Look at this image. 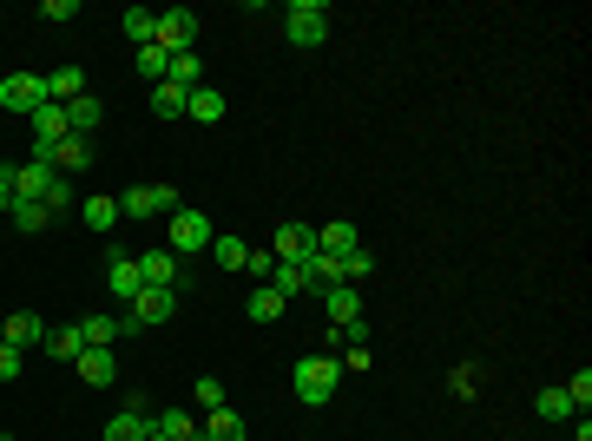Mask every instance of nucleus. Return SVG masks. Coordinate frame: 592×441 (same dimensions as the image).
<instances>
[{
	"label": "nucleus",
	"instance_id": "obj_21",
	"mask_svg": "<svg viewBox=\"0 0 592 441\" xmlns=\"http://www.w3.org/2000/svg\"><path fill=\"white\" fill-rule=\"evenodd\" d=\"M79 93H86V73H79V66H60V73H47V99H53V106H73Z\"/></svg>",
	"mask_w": 592,
	"mask_h": 441
},
{
	"label": "nucleus",
	"instance_id": "obj_13",
	"mask_svg": "<svg viewBox=\"0 0 592 441\" xmlns=\"http://www.w3.org/2000/svg\"><path fill=\"white\" fill-rule=\"evenodd\" d=\"M53 165L47 158H27V165H14V198H47V185H53Z\"/></svg>",
	"mask_w": 592,
	"mask_h": 441
},
{
	"label": "nucleus",
	"instance_id": "obj_19",
	"mask_svg": "<svg viewBox=\"0 0 592 441\" xmlns=\"http://www.w3.org/2000/svg\"><path fill=\"white\" fill-rule=\"evenodd\" d=\"M119 27H125V40H132V47H152V40H158V14H152V7H125Z\"/></svg>",
	"mask_w": 592,
	"mask_h": 441
},
{
	"label": "nucleus",
	"instance_id": "obj_28",
	"mask_svg": "<svg viewBox=\"0 0 592 441\" xmlns=\"http://www.w3.org/2000/svg\"><path fill=\"white\" fill-rule=\"evenodd\" d=\"M7 218H14V231H47L53 211L40 205V198H14V211H7Z\"/></svg>",
	"mask_w": 592,
	"mask_h": 441
},
{
	"label": "nucleus",
	"instance_id": "obj_30",
	"mask_svg": "<svg viewBox=\"0 0 592 441\" xmlns=\"http://www.w3.org/2000/svg\"><path fill=\"white\" fill-rule=\"evenodd\" d=\"M533 415H540V422H573V395H566V389H540Z\"/></svg>",
	"mask_w": 592,
	"mask_h": 441
},
{
	"label": "nucleus",
	"instance_id": "obj_29",
	"mask_svg": "<svg viewBox=\"0 0 592 441\" xmlns=\"http://www.w3.org/2000/svg\"><path fill=\"white\" fill-rule=\"evenodd\" d=\"M211 257H218V270H244L250 244H244V237H231V231H218V237H211Z\"/></svg>",
	"mask_w": 592,
	"mask_h": 441
},
{
	"label": "nucleus",
	"instance_id": "obj_7",
	"mask_svg": "<svg viewBox=\"0 0 592 441\" xmlns=\"http://www.w3.org/2000/svg\"><path fill=\"white\" fill-rule=\"evenodd\" d=\"M270 251H277V264H310L316 257V224H277V237H270Z\"/></svg>",
	"mask_w": 592,
	"mask_h": 441
},
{
	"label": "nucleus",
	"instance_id": "obj_42",
	"mask_svg": "<svg viewBox=\"0 0 592 441\" xmlns=\"http://www.w3.org/2000/svg\"><path fill=\"white\" fill-rule=\"evenodd\" d=\"M0 211H14V165H0Z\"/></svg>",
	"mask_w": 592,
	"mask_h": 441
},
{
	"label": "nucleus",
	"instance_id": "obj_22",
	"mask_svg": "<svg viewBox=\"0 0 592 441\" xmlns=\"http://www.w3.org/2000/svg\"><path fill=\"white\" fill-rule=\"evenodd\" d=\"M53 356V363H79V349H86V336H79V323H66V330H47V343H40Z\"/></svg>",
	"mask_w": 592,
	"mask_h": 441
},
{
	"label": "nucleus",
	"instance_id": "obj_4",
	"mask_svg": "<svg viewBox=\"0 0 592 441\" xmlns=\"http://www.w3.org/2000/svg\"><path fill=\"white\" fill-rule=\"evenodd\" d=\"M0 106L20 112V119H33V112L47 106V73H7L0 79Z\"/></svg>",
	"mask_w": 592,
	"mask_h": 441
},
{
	"label": "nucleus",
	"instance_id": "obj_1",
	"mask_svg": "<svg viewBox=\"0 0 592 441\" xmlns=\"http://www.w3.org/2000/svg\"><path fill=\"white\" fill-rule=\"evenodd\" d=\"M336 382H343V363H336V356H323V349H316V356H303V363L290 369V389H296V402H303V409H323L329 395H336Z\"/></svg>",
	"mask_w": 592,
	"mask_h": 441
},
{
	"label": "nucleus",
	"instance_id": "obj_36",
	"mask_svg": "<svg viewBox=\"0 0 592 441\" xmlns=\"http://www.w3.org/2000/svg\"><path fill=\"white\" fill-rule=\"evenodd\" d=\"M139 73L152 79V86H165V73H172V53L158 47V40H152V47H139Z\"/></svg>",
	"mask_w": 592,
	"mask_h": 441
},
{
	"label": "nucleus",
	"instance_id": "obj_34",
	"mask_svg": "<svg viewBox=\"0 0 592 441\" xmlns=\"http://www.w3.org/2000/svg\"><path fill=\"white\" fill-rule=\"evenodd\" d=\"M369 277H375V257H369V244H356V251H343V284H369Z\"/></svg>",
	"mask_w": 592,
	"mask_h": 441
},
{
	"label": "nucleus",
	"instance_id": "obj_18",
	"mask_svg": "<svg viewBox=\"0 0 592 441\" xmlns=\"http://www.w3.org/2000/svg\"><path fill=\"white\" fill-rule=\"evenodd\" d=\"M362 244V231L349 218H336V224H323V231H316V251H329V257H343V251H356Z\"/></svg>",
	"mask_w": 592,
	"mask_h": 441
},
{
	"label": "nucleus",
	"instance_id": "obj_32",
	"mask_svg": "<svg viewBox=\"0 0 592 441\" xmlns=\"http://www.w3.org/2000/svg\"><path fill=\"white\" fill-rule=\"evenodd\" d=\"M448 395H454V402H474V395H481V369H474V363H454L448 369Z\"/></svg>",
	"mask_w": 592,
	"mask_h": 441
},
{
	"label": "nucleus",
	"instance_id": "obj_37",
	"mask_svg": "<svg viewBox=\"0 0 592 441\" xmlns=\"http://www.w3.org/2000/svg\"><path fill=\"white\" fill-rule=\"evenodd\" d=\"M244 270H250V277H257V284H270V270H277V251H270V244H250Z\"/></svg>",
	"mask_w": 592,
	"mask_h": 441
},
{
	"label": "nucleus",
	"instance_id": "obj_3",
	"mask_svg": "<svg viewBox=\"0 0 592 441\" xmlns=\"http://www.w3.org/2000/svg\"><path fill=\"white\" fill-rule=\"evenodd\" d=\"M211 218L204 211H191V205H178L172 211V231H165V251H178V257H198V251H211Z\"/></svg>",
	"mask_w": 592,
	"mask_h": 441
},
{
	"label": "nucleus",
	"instance_id": "obj_15",
	"mask_svg": "<svg viewBox=\"0 0 592 441\" xmlns=\"http://www.w3.org/2000/svg\"><path fill=\"white\" fill-rule=\"evenodd\" d=\"M323 310H329V330H343V323H356V316H362V290L356 284L323 290Z\"/></svg>",
	"mask_w": 592,
	"mask_h": 441
},
{
	"label": "nucleus",
	"instance_id": "obj_5",
	"mask_svg": "<svg viewBox=\"0 0 592 441\" xmlns=\"http://www.w3.org/2000/svg\"><path fill=\"white\" fill-rule=\"evenodd\" d=\"M178 205H185V198H178L172 185H132V191L119 198V211H125V218H172Z\"/></svg>",
	"mask_w": 592,
	"mask_h": 441
},
{
	"label": "nucleus",
	"instance_id": "obj_27",
	"mask_svg": "<svg viewBox=\"0 0 592 441\" xmlns=\"http://www.w3.org/2000/svg\"><path fill=\"white\" fill-rule=\"evenodd\" d=\"M79 218L93 224V231H112L125 211H119V198H79Z\"/></svg>",
	"mask_w": 592,
	"mask_h": 441
},
{
	"label": "nucleus",
	"instance_id": "obj_41",
	"mask_svg": "<svg viewBox=\"0 0 592 441\" xmlns=\"http://www.w3.org/2000/svg\"><path fill=\"white\" fill-rule=\"evenodd\" d=\"M40 20H79V0H40Z\"/></svg>",
	"mask_w": 592,
	"mask_h": 441
},
{
	"label": "nucleus",
	"instance_id": "obj_40",
	"mask_svg": "<svg viewBox=\"0 0 592 441\" xmlns=\"http://www.w3.org/2000/svg\"><path fill=\"white\" fill-rule=\"evenodd\" d=\"M20 369H27V356H20V349H7V343H0V382H20Z\"/></svg>",
	"mask_w": 592,
	"mask_h": 441
},
{
	"label": "nucleus",
	"instance_id": "obj_11",
	"mask_svg": "<svg viewBox=\"0 0 592 441\" xmlns=\"http://www.w3.org/2000/svg\"><path fill=\"white\" fill-rule=\"evenodd\" d=\"M145 435H152V409L132 395V402H125V409L106 422V441H145Z\"/></svg>",
	"mask_w": 592,
	"mask_h": 441
},
{
	"label": "nucleus",
	"instance_id": "obj_10",
	"mask_svg": "<svg viewBox=\"0 0 592 441\" xmlns=\"http://www.w3.org/2000/svg\"><path fill=\"white\" fill-rule=\"evenodd\" d=\"M0 343H7V349H20V356H27V349H40V343H47V323H40V316H33V310H14V316H7V323H0Z\"/></svg>",
	"mask_w": 592,
	"mask_h": 441
},
{
	"label": "nucleus",
	"instance_id": "obj_9",
	"mask_svg": "<svg viewBox=\"0 0 592 441\" xmlns=\"http://www.w3.org/2000/svg\"><path fill=\"white\" fill-rule=\"evenodd\" d=\"M106 290H112L119 303H132V297L145 290V277H139V257H132V251H112V257H106Z\"/></svg>",
	"mask_w": 592,
	"mask_h": 441
},
{
	"label": "nucleus",
	"instance_id": "obj_12",
	"mask_svg": "<svg viewBox=\"0 0 592 441\" xmlns=\"http://www.w3.org/2000/svg\"><path fill=\"white\" fill-rule=\"evenodd\" d=\"M244 435H250V428H244V415H237L231 402H224V409H211V415L198 422V441H244Z\"/></svg>",
	"mask_w": 592,
	"mask_h": 441
},
{
	"label": "nucleus",
	"instance_id": "obj_24",
	"mask_svg": "<svg viewBox=\"0 0 592 441\" xmlns=\"http://www.w3.org/2000/svg\"><path fill=\"white\" fill-rule=\"evenodd\" d=\"M99 119H106V106H99V99H93V93H79V99H73V106H66V132H79V139H86V132H93V126H99Z\"/></svg>",
	"mask_w": 592,
	"mask_h": 441
},
{
	"label": "nucleus",
	"instance_id": "obj_38",
	"mask_svg": "<svg viewBox=\"0 0 592 441\" xmlns=\"http://www.w3.org/2000/svg\"><path fill=\"white\" fill-rule=\"evenodd\" d=\"M40 205H47L53 218H60V211H73V205H79V198H73V185H66V178H53V185H47V198H40Z\"/></svg>",
	"mask_w": 592,
	"mask_h": 441
},
{
	"label": "nucleus",
	"instance_id": "obj_17",
	"mask_svg": "<svg viewBox=\"0 0 592 441\" xmlns=\"http://www.w3.org/2000/svg\"><path fill=\"white\" fill-rule=\"evenodd\" d=\"M152 435H165V441H198V415H191V409H158V415H152Z\"/></svg>",
	"mask_w": 592,
	"mask_h": 441
},
{
	"label": "nucleus",
	"instance_id": "obj_25",
	"mask_svg": "<svg viewBox=\"0 0 592 441\" xmlns=\"http://www.w3.org/2000/svg\"><path fill=\"white\" fill-rule=\"evenodd\" d=\"M244 316H250V323H277V316H283V297H277L270 284H257V290L244 297Z\"/></svg>",
	"mask_w": 592,
	"mask_h": 441
},
{
	"label": "nucleus",
	"instance_id": "obj_35",
	"mask_svg": "<svg viewBox=\"0 0 592 441\" xmlns=\"http://www.w3.org/2000/svg\"><path fill=\"white\" fill-rule=\"evenodd\" d=\"M191 402H198V409L211 415V409H224V402H231V389H224L218 376H198V382H191Z\"/></svg>",
	"mask_w": 592,
	"mask_h": 441
},
{
	"label": "nucleus",
	"instance_id": "obj_14",
	"mask_svg": "<svg viewBox=\"0 0 592 441\" xmlns=\"http://www.w3.org/2000/svg\"><path fill=\"white\" fill-rule=\"evenodd\" d=\"M79 382H93V389H112L119 382V363H112V349H79Z\"/></svg>",
	"mask_w": 592,
	"mask_h": 441
},
{
	"label": "nucleus",
	"instance_id": "obj_16",
	"mask_svg": "<svg viewBox=\"0 0 592 441\" xmlns=\"http://www.w3.org/2000/svg\"><path fill=\"white\" fill-rule=\"evenodd\" d=\"M86 165H93V139L66 132V139L53 145V172H86Z\"/></svg>",
	"mask_w": 592,
	"mask_h": 441
},
{
	"label": "nucleus",
	"instance_id": "obj_8",
	"mask_svg": "<svg viewBox=\"0 0 592 441\" xmlns=\"http://www.w3.org/2000/svg\"><path fill=\"white\" fill-rule=\"evenodd\" d=\"M139 277H145V284H158V290H178V284H185V257L165 251V244H152V251H139Z\"/></svg>",
	"mask_w": 592,
	"mask_h": 441
},
{
	"label": "nucleus",
	"instance_id": "obj_43",
	"mask_svg": "<svg viewBox=\"0 0 592 441\" xmlns=\"http://www.w3.org/2000/svg\"><path fill=\"white\" fill-rule=\"evenodd\" d=\"M145 441H165V435H145Z\"/></svg>",
	"mask_w": 592,
	"mask_h": 441
},
{
	"label": "nucleus",
	"instance_id": "obj_33",
	"mask_svg": "<svg viewBox=\"0 0 592 441\" xmlns=\"http://www.w3.org/2000/svg\"><path fill=\"white\" fill-rule=\"evenodd\" d=\"M165 79H172V86H185V93H198V86H204V60H198V53H178Z\"/></svg>",
	"mask_w": 592,
	"mask_h": 441
},
{
	"label": "nucleus",
	"instance_id": "obj_44",
	"mask_svg": "<svg viewBox=\"0 0 592 441\" xmlns=\"http://www.w3.org/2000/svg\"><path fill=\"white\" fill-rule=\"evenodd\" d=\"M0 441H7V435H0Z\"/></svg>",
	"mask_w": 592,
	"mask_h": 441
},
{
	"label": "nucleus",
	"instance_id": "obj_20",
	"mask_svg": "<svg viewBox=\"0 0 592 441\" xmlns=\"http://www.w3.org/2000/svg\"><path fill=\"white\" fill-rule=\"evenodd\" d=\"M185 119H198V126H218V119H224V93H218V86H198V93L185 99Z\"/></svg>",
	"mask_w": 592,
	"mask_h": 441
},
{
	"label": "nucleus",
	"instance_id": "obj_6",
	"mask_svg": "<svg viewBox=\"0 0 592 441\" xmlns=\"http://www.w3.org/2000/svg\"><path fill=\"white\" fill-rule=\"evenodd\" d=\"M158 47L172 53H198V14L191 7H172V14H158Z\"/></svg>",
	"mask_w": 592,
	"mask_h": 441
},
{
	"label": "nucleus",
	"instance_id": "obj_2",
	"mask_svg": "<svg viewBox=\"0 0 592 441\" xmlns=\"http://www.w3.org/2000/svg\"><path fill=\"white\" fill-rule=\"evenodd\" d=\"M283 40H290V47H323L329 40V7L323 0H290V7H283Z\"/></svg>",
	"mask_w": 592,
	"mask_h": 441
},
{
	"label": "nucleus",
	"instance_id": "obj_23",
	"mask_svg": "<svg viewBox=\"0 0 592 441\" xmlns=\"http://www.w3.org/2000/svg\"><path fill=\"white\" fill-rule=\"evenodd\" d=\"M270 290H277L283 303H290V297H310V270H303V264H277V270H270Z\"/></svg>",
	"mask_w": 592,
	"mask_h": 441
},
{
	"label": "nucleus",
	"instance_id": "obj_26",
	"mask_svg": "<svg viewBox=\"0 0 592 441\" xmlns=\"http://www.w3.org/2000/svg\"><path fill=\"white\" fill-rule=\"evenodd\" d=\"M79 336H86V349H112V336H119V316H79Z\"/></svg>",
	"mask_w": 592,
	"mask_h": 441
},
{
	"label": "nucleus",
	"instance_id": "obj_39",
	"mask_svg": "<svg viewBox=\"0 0 592 441\" xmlns=\"http://www.w3.org/2000/svg\"><path fill=\"white\" fill-rule=\"evenodd\" d=\"M566 395H573V415H586L592 409V369H579V376L566 382Z\"/></svg>",
	"mask_w": 592,
	"mask_h": 441
},
{
	"label": "nucleus",
	"instance_id": "obj_31",
	"mask_svg": "<svg viewBox=\"0 0 592 441\" xmlns=\"http://www.w3.org/2000/svg\"><path fill=\"white\" fill-rule=\"evenodd\" d=\"M185 86H172V79H165V86H152V112L158 119H185Z\"/></svg>",
	"mask_w": 592,
	"mask_h": 441
}]
</instances>
